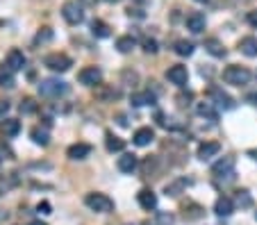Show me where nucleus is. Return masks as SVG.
<instances>
[{
	"mask_svg": "<svg viewBox=\"0 0 257 225\" xmlns=\"http://www.w3.org/2000/svg\"><path fill=\"white\" fill-rule=\"evenodd\" d=\"M96 98L105 102H112L116 98H121V89H114V86H96Z\"/></svg>",
	"mask_w": 257,
	"mask_h": 225,
	"instance_id": "393cba45",
	"label": "nucleus"
},
{
	"mask_svg": "<svg viewBox=\"0 0 257 225\" xmlns=\"http://www.w3.org/2000/svg\"><path fill=\"white\" fill-rule=\"evenodd\" d=\"M25 55L21 53L18 48H11L9 53H7V69H11V71H23L25 69Z\"/></svg>",
	"mask_w": 257,
	"mask_h": 225,
	"instance_id": "f8f14e48",
	"label": "nucleus"
},
{
	"mask_svg": "<svg viewBox=\"0 0 257 225\" xmlns=\"http://www.w3.org/2000/svg\"><path fill=\"white\" fill-rule=\"evenodd\" d=\"M134 46H137V39L134 37H118L116 39V50L118 53H123V55L132 53Z\"/></svg>",
	"mask_w": 257,
	"mask_h": 225,
	"instance_id": "c85d7f7f",
	"label": "nucleus"
},
{
	"mask_svg": "<svg viewBox=\"0 0 257 225\" xmlns=\"http://www.w3.org/2000/svg\"><path fill=\"white\" fill-rule=\"evenodd\" d=\"M43 66L55 71V73H66V71L73 66V59L64 53H53V55H48V57L43 59Z\"/></svg>",
	"mask_w": 257,
	"mask_h": 225,
	"instance_id": "20e7f679",
	"label": "nucleus"
},
{
	"mask_svg": "<svg viewBox=\"0 0 257 225\" xmlns=\"http://www.w3.org/2000/svg\"><path fill=\"white\" fill-rule=\"evenodd\" d=\"M248 102H251V105H255V107H257V91L248 93Z\"/></svg>",
	"mask_w": 257,
	"mask_h": 225,
	"instance_id": "37998d69",
	"label": "nucleus"
},
{
	"mask_svg": "<svg viewBox=\"0 0 257 225\" xmlns=\"http://www.w3.org/2000/svg\"><path fill=\"white\" fill-rule=\"evenodd\" d=\"M37 212H39V214H50V203H46V200L39 203L37 205Z\"/></svg>",
	"mask_w": 257,
	"mask_h": 225,
	"instance_id": "ea45409f",
	"label": "nucleus"
},
{
	"mask_svg": "<svg viewBox=\"0 0 257 225\" xmlns=\"http://www.w3.org/2000/svg\"><path fill=\"white\" fill-rule=\"evenodd\" d=\"M30 225H48V223H43V221H32Z\"/></svg>",
	"mask_w": 257,
	"mask_h": 225,
	"instance_id": "a18cd8bd",
	"label": "nucleus"
},
{
	"mask_svg": "<svg viewBox=\"0 0 257 225\" xmlns=\"http://www.w3.org/2000/svg\"><path fill=\"white\" fill-rule=\"evenodd\" d=\"M205 50H207L212 57H225V48L219 39H207V41H205Z\"/></svg>",
	"mask_w": 257,
	"mask_h": 225,
	"instance_id": "cd10ccee",
	"label": "nucleus"
},
{
	"mask_svg": "<svg viewBox=\"0 0 257 225\" xmlns=\"http://www.w3.org/2000/svg\"><path fill=\"white\" fill-rule=\"evenodd\" d=\"M173 50H175V55H180V57H191L193 55V43L187 41V39H180V41H175Z\"/></svg>",
	"mask_w": 257,
	"mask_h": 225,
	"instance_id": "c756f323",
	"label": "nucleus"
},
{
	"mask_svg": "<svg viewBox=\"0 0 257 225\" xmlns=\"http://www.w3.org/2000/svg\"><path fill=\"white\" fill-rule=\"evenodd\" d=\"M105 2H121V0H105Z\"/></svg>",
	"mask_w": 257,
	"mask_h": 225,
	"instance_id": "49530a36",
	"label": "nucleus"
},
{
	"mask_svg": "<svg viewBox=\"0 0 257 225\" xmlns=\"http://www.w3.org/2000/svg\"><path fill=\"white\" fill-rule=\"evenodd\" d=\"M144 225H173V216L166 214V212H157L150 221H146Z\"/></svg>",
	"mask_w": 257,
	"mask_h": 225,
	"instance_id": "2f4dec72",
	"label": "nucleus"
},
{
	"mask_svg": "<svg viewBox=\"0 0 257 225\" xmlns=\"http://www.w3.org/2000/svg\"><path fill=\"white\" fill-rule=\"evenodd\" d=\"M237 205H241V207H253V198L248 191H237Z\"/></svg>",
	"mask_w": 257,
	"mask_h": 225,
	"instance_id": "e433bc0d",
	"label": "nucleus"
},
{
	"mask_svg": "<svg viewBox=\"0 0 257 225\" xmlns=\"http://www.w3.org/2000/svg\"><path fill=\"white\" fill-rule=\"evenodd\" d=\"M64 93H69V84L62 82V80H57V77H48V80L39 82V96L59 98V96H64Z\"/></svg>",
	"mask_w": 257,
	"mask_h": 225,
	"instance_id": "7ed1b4c3",
	"label": "nucleus"
},
{
	"mask_svg": "<svg viewBox=\"0 0 257 225\" xmlns=\"http://www.w3.org/2000/svg\"><path fill=\"white\" fill-rule=\"evenodd\" d=\"M116 166L121 173H134L137 166H139V159H137V155H132V152H123V155L118 157Z\"/></svg>",
	"mask_w": 257,
	"mask_h": 225,
	"instance_id": "9d476101",
	"label": "nucleus"
},
{
	"mask_svg": "<svg viewBox=\"0 0 257 225\" xmlns=\"http://www.w3.org/2000/svg\"><path fill=\"white\" fill-rule=\"evenodd\" d=\"M214 177H225V182H232L235 180V157H223L212 166Z\"/></svg>",
	"mask_w": 257,
	"mask_h": 225,
	"instance_id": "423d86ee",
	"label": "nucleus"
},
{
	"mask_svg": "<svg viewBox=\"0 0 257 225\" xmlns=\"http://www.w3.org/2000/svg\"><path fill=\"white\" fill-rule=\"evenodd\" d=\"M7 112H9V102H7V100H2V102H0V118L5 116Z\"/></svg>",
	"mask_w": 257,
	"mask_h": 225,
	"instance_id": "79ce46f5",
	"label": "nucleus"
},
{
	"mask_svg": "<svg viewBox=\"0 0 257 225\" xmlns=\"http://www.w3.org/2000/svg\"><path fill=\"white\" fill-rule=\"evenodd\" d=\"M214 212H216V216H230L232 212H235V203H232L230 198L221 196V198L216 200V205H214Z\"/></svg>",
	"mask_w": 257,
	"mask_h": 225,
	"instance_id": "a878e982",
	"label": "nucleus"
},
{
	"mask_svg": "<svg viewBox=\"0 0 257 225\" xmlns=\"http://www.w3.org/2000/svg\"><path fill=\"white\" fill-rule=\"evenodd\" d=\"M196 114L203 116V118H207V121H219V107H216L212 100L198 102V105H196Z\"/></svg>",
	"mask_w": 257,
	"mask_h": 225,
	"instance_id": "9b49d317",
	"label": "nucleus"
},
{
	"mask_svg": "<svg viewBox=\"0 0 257 225\" xmlns=\"http://www.w3.org/2000/svg\"><path fill=\"white\" fill-rule=\"evenodd\" d=\"M239 50L246 57H257V39L255 37H244L239 41Z\"/></svg>",
	"mask_w": 257,
	"mask_h": 225,
	"instance_id": "b1692460",
	"label": "nucleus"
},
{
	"mask_svg": "<svg viewBox=\"0 0 257 225\" xmlns=\"http://www.w3.org/2000/svg\"><path fill=\"white\" fill-rule=\"evenodd\" d=\"M219 150H221V144H216V141H205V144L198 146V159H203V161L212 159L214 155H219Z\"/></svg>",
	"mask_w": 257,
	"mask_h": 225,
	"instance_id": "f3484780",
	"label": "nucleus"
},
{
	"mask_svg": "<svg viewBox=\"0 0 257 225\" xmlns=\"http://www.w3.org/2000/svg\"><path fill=\"white\" fill-rule=\"evenodd\" d=\"M30 137H32V141L37 146H48L50 144V132L48 128H41V125H37V128L30 130Z\"/></svg>",
	"mask_w": 257,
	"mask_h": 225,
	"instance_id": "4be33fe9",
	"label": "nucleus"
},
{
	"mask_svg": "<svg viewBox=\"0 0 257 225\" xmlns=\"http://www.w3.org/2000/svg\"><path fill=\"white\" fill-rule=\"evenodd\" d=\"M189 180H184V177H180V180H175V182H171V184H166L164 187V193L166 196H169V198H177V196H180V193L184 191V189L189 187Z\"/></svg>",
	"mask_w": 257,
	"mask_h": 225,
	"instance_id": "a211bd4d",
	"label": "nucleus"
},
{
	"mask_svg": "<svg viewBox=\"0 0 257 225\" xmlns=\"http://www.w3.org/2000/svg\"><path fill=\"white\" fill-rule=\"evenodd\" d=\"M153 139H155V130L153 128H139L137 132H134V137H132L134 146H139V148L153 144Z\"/></svg>",
	"mask_w": 257,
	"mask_h": 225,
	"instance_id": "2eb2a0df",
	"label": "nucleus"
},
{
	"mask_svg": "<svg viewBox=\"0 0 257 225\" xmlns=\"http://www.w3.org/2000/svg\"><path fill=\"white\" fill-rule=\"evenodd\" d=\"M182 212H184V221H198V219H203L205 216V209L200 207L198 203H187L182 207Z\"/></svg>",
	"mask_w": 257,
	"mask_h": 225,
	"instance_id": "412c9836",
	"label": "nucleus"
},
{
	"mask_svg": "<svg viewBox=\"0 0 257 225\" xmlns=\"http://www.w3.org/2000/svg\"><path fill=\"white\" fill-rule=\"evenodd\" d=\"M196 2H207V0H196Z\"/></svg>",
	"mask_w": 257,
	"mask_h": 225,
	"instance_id": "de8ad7c7",
	"label": "nucleus"
},
{
	"mask_svg": "<svg viewBox=\"0 0 257 225\" xmlns=\"http://www.w3.org/2000/svg\"><path fill=\"white\" fill-rule=\"evenodd\" d=\"M105 148H107L109 152H123L125 141L121 139V137H116V134L107 132V134H105Z\"/></svg>",
	"mask_w": 257,
	"mask_h": 225,
	"instance_id": "5701e85b",
	"label": "nucleus"
},
{
	"mask_svg": "<svg viewBox=\"0 0 257 225\" xmlns=\"http://www.w3.org/2000/svg\"><path fill=\"white\" fill-rule=\"evenodd\" d=\"M66 155H69V159H73V161L86 159V157L91 155V146L89 144H73L69 150H66Z\"/></svg>",
	"mask_w": 257,
	"mask_h": 225,
	"instance_id": "ddd939ff",
	"label": "nucleus"
},
{
	"mask_svg": "<svg viewBox=\"0 0 257 225\" xmlns=\"http://www.w3.org/2000/svg\"><path fill=\"white\" fill-rule=\"evenodd\" d=\"M102 80V71L98 69V66H85V69L78 73V82L85 86H96L100 84Z\"/></svg>",
	"mask_w": 257,
	"mask_h": 225,
	"instance_id": "6e6552de",
	"label": "nucleus"
},
{
	"mask_svg": "<svg viewBox=\"0 0 257 225\" xmlns=\"http://www.w3.org/2000/svg\"><path fill=\"white\" fill-rule=\"evenodd\" d=\"M155 93L150 91H139V93H132L130 96V102H132L134 107H144V105H155Z\"/></svg>",
	"mask_w": 257,
	"mask_h": 225,
	"instance_id": "6ab92c4d",
	"label": "nucleus"
},
{
	"mask_svg": "<svg viewBox=\"0 0 257 225\" xmlns=\"http://www.w3.org/2000/svg\"><path fill=\"white\" fill-rule=\"evenodd\" d=\"M137 203L141 205L144 209H148V212H153V209L157 207V196L150 189H141L139 193H137Z\"/></svg>",
	"mask_w": 257,
	"mask_h": 225,
	"instance_id": "dca6fc26",
	"label": "nucleus"
},
{
	"mask_svg": "<svg viewBox=\"0 0 257 225\" xmlns=\"http://www.w3.org/2000/svg\"><path fill=\"white\" fill-rule=\"evenodd\" d=\"M144 50H146V53H150V55H155L157 50H160V48H157L155 39H144Z\"/></svg>",
	"mask_w": 257,
	"mask_h": 225,
	"instance_id": "4c0bfd02",
	"label": "nucleus"
},
{
	"mask_svg": "<svg viewBox=\"0 0 257 225\" xmlns=\"http://www.w3.org/2000/svg\"><path fill=\"white\" fill-rule=\"evenodd\" d=\"M0 159H14V152H11V148H7L5 144H0Z\"/></svg>",
	"mask_w": 257,
	"mask_h": 225,
	"instance_id": "58836bf2",
	"label": "nucleus"
},
{
	"mask_svg": "<svg viewBox=\"0 0 257 225\" xmlns=\"http://www.w3.org/2000/svg\"><path fill=\"white\" fill-rule=\"evenodd\" d=\"M11 73H14V71H11V69H0V86H5V89H11V86H14V84H16V82H14V75H11Z\"/></svg>",
	"mask_w": 257,
	"mask_h": 225,
	"instance_id": "473e14b6",
	"label": "nucleus"
},
{
	"mask_svg": "<svg viewBox=\"0 0 257 225\" xmlns=\"http://www.w3.org/2000/svg\"><path fill=\"white\" fill-rule=\"evenodd\" d=\"M223 82H228V84H232V86H244L251 82V71H248L246 66L230 64L223 71Z\"/></svg>",
	"mask_w": 257,
	"mask_h": 225,
	"instance_id": "f03ea898",
	"label": "nucleus"
},
{
	"mask_svg": "<svg viewBox=\"0 0 257 225\" xmlns=\"http://www.w3.org/2000/svg\"><path fill=\"white\" fill-rule=\"evenodd\" d=\"M0 132L5 134V137H16V134L21 132V121H16V118H2Z\"/></svg>",
	"mask_w": 257,
	"mask_h": 225,
	"instance_id": "aec40b11",
	"label": "nucleus"
},
{
	"mask_svg": "<svg viewBox=\"0 0 257 225\" xmlns=\"http://www.w3.org/2000/svg\"><path fill=\"white\" fill-rule=\"evenodd\" d=\"M166 80L171 82V84H175V86H184V84H187V80H189L187 66H182V64L171 66V69L166 71Z\"/></svg>",
	"mask_w": 257,
	"mask_h": 225,
	"instance_id": "1a4fd4ad",
	"label": "nucleus"
},
{
	"mask_svg": "<svg viewBox=\"0 0 257 225\" xmlns=\"http://www.w3.org/2000/svg\"><path fill=\"white\" fill-rule=\"evenodd\" d=\"M91 34L96 39H107L109 34H112V30H109V25L105 21H100V18H93V21H91Z\"/></svg>",
	"mask_w": 257,
	"mask_h": 225,
	"instance_id": "bb28decb",
	"label": "nucleus"
},
{
	"mask_svg": "<svg viewBox=\"0 0 257 225\" xmlns=\"http://www.w3.org/2000/svg\"><path fill=\"white\" fill-rule=\"evenodd\" d=\"M248 23H251L253 27H257V9L248 11Z\"/></svg>",
	"mask_w": 257,
	"mask_h": 225,
	"instance_id": "a19ab883",
	"label": "nucleus"
},
{
	"mask_svg": "<svg viewBox=\"0 0 257 225\" xmlns=\"http://www.w3.org/2000/svg\"><path fill=\"white\" fill-rule=\"evenodd\" d=\"M18 109H21V114H34L39 109V105L32 100V98H23L21 105H18Z\"/></svg>",
	"mask_w": 257,
	"mask_h": 225,
	"instance_id": "f704fd0d",
	"label": "nucleus"
},
{
	"mask_svg": "<svg viewBox=\"0 0 257 225\" xmlns=\"http://www.w3.org/2000/svg\"><path fill=\"white\" fill-rule=\"evenodd\" d=\"M209 100L214 102L219 109H225V112H230V109H235V98L228 96V93L223 91V89H219V86H212L207 91Z\"/></svg>",
	"mask_w": 257,
	"mask_h": 225,
	"instance_id": "0eeeda50",
	"label": "nucleus"
},
{
	"mask_svg": "<svg viewBox=\"0 0 257 225\" xmlns=\"http://www.w3.org/2000/svg\"><path fill=\"white\" fill-rule=\"evenodd\" d=\"M85 205L91 212H96V214H109L114 209V200L109 198V196H105V193H86L85 196Z\"/></svg>",
	"mask_w": 257,
	"mask_h": 225,
	"instance_id": "f257e3e1",
	"label": "nucleus"
},
{
	"mask_svg": "<svg viewBox=\"0 0 257 225\" xmlns=\"http://www.w3.org/2000/svg\"><path fill=\"white\" fill-rule=\"evenodd\" d=\"M14 184H16V173H9V175H0V193L9 191Z\"/></svg>",
	"mask_w": 257,
	"mask_h": 225,
	"instance_id": "72a5a7b5",
	"label": "nucleus"
},
{
	"mask_svg": "<svg viewBox=\"0 0 257 225\" xmlns=\"http://www.w3.org/2000/svg\"><path fill=\"white\" fill-rule=\"evenodd\" d=\"M184 23H187V30H191L193 34H200L205 30V14H200V11H191Z\"/></svg>",
	"mask_w": 257,
	"mask_h": 225,
	"instance_id": "4468645a",
	"label": "nucleus"
},
{
	"mask_svg": "<svg viewBox=\"0 0 257 225\" xmlns=\"http://www.w3.org/2000/svg\"><path fill=\"white\" fill-rule=\"evenodd\" d=\"M248 157H253V159L257 161V148H253V150H248Z\"/></svg>",
	"mask_w": 257,
	"mask_h": 225,
	"instance_id": "c03bdc74",
	"label": "nucleus"
},
{
	"mask_svg": "<svg viewBox=\"0 0 257 225\" xmlns=\"http://www.w3.org/2000/svg\"><path fill=\"white\" fill-rule=\"evenodd\" d=\"M50 39H53V30L50 27H41L37 32V37H34V43H48Z\"/></svg>",
	"mask_w": 257,
	"mask_h": 225,
	"instance_id": "c9c22d12",
	"label": "nucleus"
},
{
	"mask_svg": "<svg viewBox=\"0 0 257 225\" xmlns=\"http://www.w3.org/2000/svg\"><path fill=\"white\" fill-rule=\"evenodd\" d=\"M62 16H64V21L69 25H80L85 21V11H82V5H78L75 0H69L62 7Z\"/></svg>",
	"mask_w": 257,
	"mask_h": 225,
	"instance_id": "39448f33",
	"label": "nucleus"
},
{
	"mask_svg": "<svg viewBox=\"0 0 257 225\" xmlns=\"http://www.w3.org/2000/svg\"><path fill=\"white\" fill-rule=\"evenodd\" d=\"M141 171H144L146 177H157V171H160V166H157V157H146L144 164H141Z\"/></svg>",
	"mask_w": 257,
	"mask_h": 225,
	"instance_id": "7c9ffc66",
	"label": "nucleus"
}]
</instances>
